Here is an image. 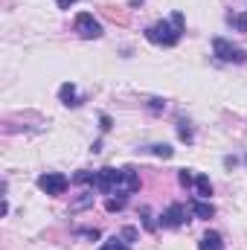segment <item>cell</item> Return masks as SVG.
I'll list each match as a JSON object with an SVG mask.
<instances>
[{"instance_id": "1", "label": "cell", "mask_w": 247, "mask_h": 250, "mask_svg": "<svg viewBox=\"0 0 247 250\" xmlns=\"http://www.w3.org/2000/svg\"><path fill=\"white\" fill-rule=\"evenodd\" d=\"M181 35H184V15L181 12H175L169 21H157L145 29V38L157 47H175L181 41Z\"/></svg>"}, {"instance_id": "2", "label": "cell", "mask_w": 247, "mask_h": 250, "mask_svg": "<svg viewBox=\"0 0 247 250\" xmlns=\"http://www.w3.org/2000/svg\"><path fill=\"white\" fill-rule=\"evenodd\" d=\"M212 53L218 62H227V64H245L247 62V50L230 44L227 38H212Z\"/></svg>"}, {"instance_id": "3", "label": "cell", "mask_w": 247, "mask_h": 250, "mask_svg": "<svg viewBox=\"0 0 247 250\" xmlns=\"http://www.w3.org/2000/svg\"><path fill=\"white\" fill-rule=\"evenodd\" d=\"M120 181H123V169H114V166H105L96 172V192H105V195H120Z\"/></svg>"}, {"instance_id": "4", "label": "cell", "mask_w": 247, "mask_h": 250, "mask_svg": "<svg viewBox=\"0 0 247 250\" xmlns=\"http://www.w3.org/2000/svg\"><path fill=\"white\" fill-rule=\"evenodd\" d=\"M73 181L67 178V175H62V172H44L41 178H38V189L41 192H47V195H64L67 192V187H70Z\"/></svg>"}, {"instance_id": "5", "label": "cell", "mask_w": 247, "mask_h": 250, "mask_svg": "<svg viewBox=\"0 0 247 250\" xmlns=\"http://www.w3.org/2000/svg\"><path fill=\"white\" fill-rule=\"evenodd\" d=\"M76 32L87 41H96V38H102V23L90 12H79L76 15Z\"/></svg>"}, {"instance_id": "6", "label": "cell", "mask_w": 247, "mask_h": 250, "mask_svg": "<svg viewBox=\"0 0 247 250\" xmlns=\"http://www.w3.org/2000/svg\"><path fill=\"white\" fill-rule=\"evenodd\" d=\"M160 224L163 227H184L186 224V207L184 204H169L166 209H163V215H160Z\"/></svg>"}, {"instance_id": "7", "label": "cell", "mask_w": 247, "mask_h": 250, "mask_svg": "<svg viewBox=\"0 0 247 250\" xmlns=\"http://www.w3.org/2000/svg\"><path fill=\"white\" fill-rule=\"evenodd\" d=\"M137 189H140V175H137L131 166H125L123 181H120V195H131V192H137Z\"/></svg>"}, {"instance_id": "8", "label": "cell", "mask_w": 247, "mask_h": 250, "mask_svg": "<svg viewBox=\"0 0 247 250\" xmlns=\"http://www.w3.org/2000/svg\"><path fill=\"white\" fill-rule=\"evenodd\" d=\"M198 250H224V242H221V233L215 230H206L198 242Z\"/></svg>"}, {"instance_id": "9", "label": "cell", "mask_w": 247, "mask_h": 250, "mask_svg": "<svg viewBox=\"0 0 247 250\" xmlns=\"http://www.w3.org/2000/svg\"><path fill=\"white\" fill-rule=\"evenodd\" d=\"M189 207H192V212H195V218H204V221H209V218L215 215V207H212L209 201H204V198H195V201H192Z\"/></svg>"}, {"instance_id": "10", "label": "cell", "mask_w": 247, "mask_h": 250, "mask_svg": "<svg viewBox=\"0 0 247 250\" xmlns=\"http://www.w3.org/2000/svg\"><path fill=\"white\" fill-rule=\"evenodd\" d=\"M102 15H105L108 21L120 23V26H128V21H131V15H128L125 9H117V6H102Z\"/></svg>"}, {"instance_id": "11", "label": "cell", "mask_w": 247, "mask_h": 250, "mask_svg": "<svg viewBox=\"0 0 247 250\" xmlns=\"http://www.w3.org/2000/svg\"><path fill=\"white\" fill-rule=\"evenodd\" d=\"M59 99H62L67 108H76V105H79V96H76V84H73V82H64V84H62Z\"/></svg>"}, {"instance_id": "12", "label": "cell", "mask_w": 247, "mask_h": 250, "mask_svg": "<svg viewBox=\"0 0 247 250\" xmlns=\"http://www.w3.org/2000/svg\"><path fill=\"white\" fill-rule=\"evenodd\" d=\"M195 192H198V198H204V201L212 195V184H209L206 175H198V178H195Z\"/></svg>"}, {"instance_id": "13", "label": "cell", "mask_w": 247, "mask_h": 250, "mask_svg": "<svg viewBox=\"0 0 247 250\" xmlns=\"http://www.w3.org/2000/svg\"><path fill=\"white\" fill-rule=\"evenodd\" d=\"M227 23L239 32H247V12H230L227 15Z\"/></svg>"}, {"instance_id": "14", "label": "cell", "mask_w": 247, "mask_h": 250, "mask_svg": "<svg viewBox=\"0 0 247 250\" xmlns=\"http://www.w3.org/2000/svg\"><path fill=\"white\" fill-rule=\"evenodd\" d=\"M84 207H93V189H90V192H82V198H76V201L70 204V212H79V209H84Z\"/></svg>"}, {"instance_id": "15", "label": "cell", "mask_w": 247, "mask_h": 250, "mask_svg": "<svg viewBox=\"0 0 247 250\" xmlns=\"http://www.w3.org/2000/svg\"><path fill=\"white\" fill-rule=\"evenodd\" d=\"M148 151H151L154 157H163V160H172V157H175V148L166 146V143H157V146H151Z\"/></svg>"}, {"instance_id": "16", "label": "cell", "mask_w": 247, "mask_h": 250, "mask_svg": "<svg viewBox=\"0 0 247 250\" xmlns=\"http://www.w3.org/2000/svg\"><path fill=\"white\" fill-rule=\"evenodd\" d=\"M70 181H73V184H82V187H84V184H90V187H93V184H96V172H90V169H82V172H76Z\"/></svg>"}, {"instance_id": "17", "label": "cell", "mask_w": 247, "mask_h": 250, "mask_svg": "<svg viewBox=\"0 0 247 250\" xmlns=\"http://www.w3.org/2000/svg\"><path fill=\"white\" fill-rule=\"evenodd\" d=\"M99 250H131V248H128V242H125L123 236H111L108 242H102Z\"/></svg>"}, {"instance_id": "18", "label": "cell", "mask_w": 247, "mask_h": 250, "mask_svg": "<svg viewBox=\"0 0 247 250\" xmlns=\"http://www.w3.org/2000/svg\"><path fill=\"white\" fill-rule=\"evenodd\" d=\"M140 218H143V227H145L148 233H154V230H157V224L151 221V209H148V207H140Z\"/></svg>"}, {"instance_id": "19", "label": "cell", "mask_w": 247, "mask_h": 250, "mask_svg": "<svg viewBox=\"0 0 247 250\" xmlns=\"http://www.w3.org/2000/svg\"><path fill=\"white\" fill-rule=\"evenodd\" d=\"M125 198H128V195H120V198H108V201H105V209H108V212H120V209L125 207Z\"/></svg>"}, {"instance_id": "20", "label": "cell", "mask_w": 247, "mask_h": 250, "mask_svg": "<svg viewBox=\"0 0 247 250\" xmlns=\"http://www.w3.org/2000/svg\"><path fill=\"white\" fill-rule=\"evenodd\" d=\"M178 137H181L184 143H192V140H195V134H192V125H189V123H178Z\"/></svg>"}, {"instance_id": "21", "label": "cell", "mask_w": 247, "mask_h": 250, "mask_svg": "<svg viewBox=\"0 0 247 250\" xmlns=\"http://www.w3.org/2000/svg\"><path fill=\"white\" fill-rule=\"evenodd\" d=\"M178 181H181V187H192V184H195V178H192V169H181V172H178Z\"/></svg>"}, {"instance_id": "22", "label": "cell", "mask_w": 247, "mask_h": 250, "mask_svg": "<svg viewBox=\"0 0 247 250\" xmlns=\"http://www.w3.org/2000/svg\"><path fill=\"white\" fill-rule=\"evenodd\" d=\"M148 111H154V114H160V111H166V102H163L160 96H154V99H148Z\"/></svg>"}, {"instance_id": "23", "label": "cell", "mask_w": 247, "mask_h": 250, "mask_svg": "<svg viewBox=\"0 0 247 250\" xmlns=\"http://www.w3.org/2000/svg\"><path fill=\"white\" fill-rule=\"evenodd\" d=\"M120 236H123L125 242H137V236H140V233H137V227H123V233H120Z\"/></svg>"}, {"instance_id": "24", "label": "cell", "mask_w": 247, "mask_h": 250, "mask_svg": "<svg viewBox=\"0 0 247 250\" xmlns=\"http://www.w3.org/2000/svg\"><path fill=\"white\" fill-rule=\"evenodd\" d=\"M99 128H102V131H111V128H114V120H111L108 114H102V117H99Z\"/></svg>"}, {"instance_id": "25", "label": "cell", "mask_w": 247, "mask_h": 250, "mask_svg": "<svg viewBox=\"0 0 247 250\" xmlns=\"http://www.w3.org/2000/svg\"><path fill=\"white\" fill-rule=\"evenodd\" d=\"M79 236H84V239H93V242H96V239H99L102 233H99V230L93 227V230H79Z\"/></svg>"}, {"instance_id": "26", "label": "cell", "mask_w": 247, "mask_h": 250, "mask_svg": "<svg viewBox=\"0 0 247 250\" xmlns=\"http://www.w3.org/2000/svg\"><path fill=\"white\" fill-rule=\"evenodd\" d=\"M56 3H59V9H70V6H76L79 0H56Z\"/></svg>"}, {"instance_id": "27", "label": "cell", "mask_w": 247, "mask_h": 250, "mask_svg": "<svg viewBox=\"0 0 247 250\" xmlns=\"http://www.w3.org/2000/svg\"><path fill=\"white\" fill-rule=\"evenodd\" d=\"M140 3H143V0H131V6H140Z\"/></svg>"}]
</instances>
